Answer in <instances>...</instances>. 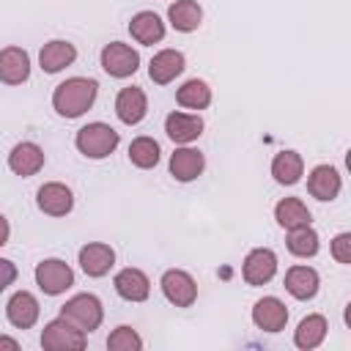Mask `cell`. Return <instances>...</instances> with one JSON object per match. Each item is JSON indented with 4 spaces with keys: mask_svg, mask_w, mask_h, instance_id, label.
I'll return each mask as SVG.
<instances>
[{
    "mask_svg": "<svg viewBox=\"0 0 351 351\" xmlns=\"http://www.w3.org/2000/svg\"><path fill=\"white\" fill-rule=\"evenodd\" d=\"M36 203H38V208H41L44 214H49V217H66V214L74 208V195H71V189H69L66 184L49 181V184H44V186L36 192Z\"/></svg>",
    "mask_w": 351,
    "mask_h": 351,
    "instance_id": "9",
    "label": "cell"
},
{
    "mask_svg": "<svg viewBox=\"0 0 351 351\" xmlns=\"http://www.w3.org/2000/svg\"><path fill=\"white\" fill-rule=\"evenodd\" d=\"M252 321L263 332H280L288 324V307L277 296H263L252 307Z\"/></svg>",
    "mask_w": 351,
    "mask_h": 351,
    "instance_id": "12",
    "label": "cell"
},
{
    "mask_svg": "<svg viewBox=\"0 0 351 351\" xmlns=\"http://www.w3.org/2000/svg\"><path fill=\"white\" fill-rule=\"evenodd\" d=\"M107 348L110 351H140L143 348V337L132 326H118L107 337Z\"/></svg>",
    "mask_w": 351,
    "mask_h": 351,
    "instance_id": "31",
    "label": "cell"
},
{
    "mask_svg": "<svg viewBox=\"0 0 351 351\" xmlns=\"http://www.w3.org/2000/svg\"><path fill=\"white\" fill-rule=\"evenodd\" d=\"M318 285H321V280L313 266H291L285 271V291L293 299H302V302L313 299L318 293Z\"/></svg>",
    "mask_w": 351,
    "mask_h": 351,
    "instance_id": "22",
    "label": "cell"
},
{
    "mask_svg": "<svg viewBox=\"0 0 351 351\" xmlns=\"http://www.w3.org/2000/svg\"><path fill=\"white\" fill-rule=\"evenodd\" d=\"M8 167L16 176H22V178L36 176L44 167V151L36 143H27V140L25 143H16L11 148V154H8Z\"/></svg>",
    "mask_w": 351,
    "mask_h": 351,
    "instance_id": "17",
    "label": "cell"
},
{
    "mask_svg": "<svg viewBox=\"0 0 351 351\" xmlns=\"http://www.w3.org/2000/svg\"><path fill=\"white\" fill-rule=\"evenodd\" d=\"M302 170H304V162L296 151H280L274 159H271V176L277 184L282 186H291L302 178Z\"/></svg>",
    "mask_w": 351,
    "mask_h": 351,
    "instance_id": "27",
    "label": "cell"
},
{
    "mask_svg": "<svg viewBox=\"0 0 351 351\" xmlns=\"http://www.w3.org/2000/svg\"><path fill=\"white\" fill-rule=\"evenodd\" d=\"M129 33H132V38L137 44L151 47V44H159L165 38V22L154 11H140L129 22Z\"/></svg>",
    "mask_w": 351,
    "mask_h": 351,
    "instance_id": "23",
    "label": "cell"
},
{
    "mask_svg": "<svg viewBox=\"0 0 351 351\" xmlns=\"http://www.w3.org/2000/svg\"><path fill=\"white\" fill-rule=\"evenodd\" d=\"M184 66H186V60H184V55H181L178 49H162V52H156V55L151 58V63H148V77H151L156 85H167V82H173V80L184 71Z\"/></svg>",
    "mask_w": 351,
    "mask_h": 351,
    "instance_id": "15",
    "label": "cell"
},
{
    "mask_svg": "<svg viewBox=\"0 0 351 351\" xmlns=\"http://www.w3.org/2000/svg\"><path fill=\"white\" fill-rule=\"evenodd\" d=\"M112 285H115L118 296L126 299V302H145L148 293H151V282H148L145 271L132 269V266H129V269H121V271L115 274Z\"/></svg>",
    "mask_w": 351,
    "mask_h": 351,
    "instance_id": "19",
    "label": "cell"
},
{
    "mask_svg": "<svg viewBox=\"0 0 351 351\" xmlns=\"http://www.w3.org/2000/svg\"><path fill=\"white\" fill-rule=\"evenodd\" d=\"M74 60H77V49H74L71 41H63V38H55V41L44 44L41 52H38V63L47 74H58L66 66H71Z\"/></svg>",
    "mask_w": 351,
    "mask_h": 351,
    "instance_id": "20",
    "label": "cell"
},
{
    "mask_svg": "<svg viewBox=\"0 0 351 351\" xmlns=\"http://www.w3.org/2000/svg\"><path fill=\"white\" fill-rule=\"evenodd\" d=\"M241 274H244L247 285H266L277 274V255L269 247H258V250L247 252Z\"/></svg>",
    "mask_w": 351,
    "mask_h": 351,
    "instance_id": "8",
    "label": "cell"
},
{
    "mask_svg": "<svg viewBox=\"0 0 351 351\" xmlns=\"http://www.w3.org/2000/svg\"><path fill=\"white\" fill-rule=\"evenodd\" d=\"M60 318L71 321L77 329H82L88 335V332L99 329V324L104 318V307H101L99 296H93V293H77V296H71L60 307Z\"/></svg>",
    "mask_w": 351,
    "mask_h": 351,
    "instance_id": "3",
    "label": "cell"
},
{
    "mask_svg": "<svg viewBox=\"0 0 351 351\" xmlns=\"http://www.w3.org/2000/svg\"><path fill=\"white\" fill-rule=\"evenodd\" d=\"M0 348H8V351H16V348H19V343H16L14 337H5V335H0Z\"/></svg>",
    "mask_w": 351,
    "mask_h": 351,
    "instance_id": "35",
    "label": "cell"
},
{
    "mask_svg": "<svg viewBox=\"0 0 351 351\" xmlns=\"http://www.w3.org/2000/svg\"><path fill=\"white\" fill-rule=\"evenodd\" d=\"M14 280H16V266H14L11 261L0 258V293H3Z\"/></svg>",
    "mask_w": 351,
    "mask_h": 351,
    "instance_id": "33",
    "label": "cell"
},
{
    "mask_svg": "<svg viewBox=\"0 0 351 351\" xmlns=\"http://www.w3.org/2000/svg\"><path fill=\"white\" fill-rule=\"evenodd\" d=\"M101 69L110 74V77H118V80H123V77H132L134 71H137V66H140V55H137V49H132L129 44H123V41H110L104 49H101Z\"/></svg>",
    "mask_w": 351,
    "mask_h": 351,
    "instance_id": "6",
    "label": "cell"
},
{
    "mask_svg": "<svg viewBox=\"0 0 351 351\" xmlns=\"http://www.w3.org/2000/svg\"><path fill=\"white\" fill-rule=\"evenodd\" d=\"M38 313H41L38 299H36L30 291H16V293L8 299V304H5V318H8V324L16 326V329H30V326L38 321Z\"/></svg>",
    "mask_w": 351,
    "mask_h": 351,
    "instance_id": "10",
    "label": "cell"
},
{
    "mask_svg": "<svg viewBox=\"0 0 351 351\" xmlns=\"http://www.w3.org/2000/svg\"><path fill=\"white\" fill-rule=\"evenodd\" d=\"M203 167H206V159H203V154L197 151V148H176L173 151V156H170V176L176 178V181H195L200 173H203Z\"/></svg>",
    "mask_w": 351,
    "mask_h": 351,
    "instance_id": "21",
    "label": "cell"
},
{
    "mask_svg": "<svg viewBox=\"0 0 351 351\" xmlns=\"http://www.w3.org/2000/svg\"><path fill=\"white\" fill-rule=\"evenodd\" d=\"M8 236H11V225H8V219L0 214V247L8 244Z\"/></svg>",
    "mask_w": 351,
    "mask_h": 351,
    "instance_id": "34",
    "label": "cell"
},
{
    "mask_svg": "<svg viewBox=\"0 0 351 351\" xmlns=\"http://www.w3.org/2000/svg\"><path fill=\"white\" fill-rule=\"evenodd\" d=\"M288 252L296 255V258H313L318 252V233L310 228V225H302V228H293L288 230Z\"/></svg>",
    "mask_w": 351,
    "mask_h": 351,
    "instance_id": "30",
    "label": "cell"
},
{
    "mask_svg": "<svg viewBox=\"0 0 351 351\" xmlns=\"http://www.w3.org/2000/svg\"><path fill=\"white\" fill-rule=\"evenodd\" d=\"M340 186H343L340 173L332 165H318L307 176V192L318 200H335L340 195Z\"/></svg>",
    "mask_w": 351,
    "mask_h": 351,
    "instance_id": "18",
    "label": "cell"
},
{
    "mask_svg": "<svg viewBox=\"0 0 351 351\" xmlns=\"http://www.w3.org/2000/svg\"><path fill=\"white\" fill-rule=\"evenodd\" d=\"M80 266L88 277H104L112 266H115V252L110 244L101 241H90L80 250Z\"/></svg>",
    "mask_w": 351,
    "mask_h": 351,
    "instance_id": "14",
    "label": "cell"
},
{
    "mask_svg": "<svg viewBox=\"0 0 351 351\" xmlns=\"http://www.w3.org/2000/svg\"><path fill=\"white\" fill-rule=\"evenodd\" d=\"M85 332L82 329H77L71 321H66V318H55V321H49L47 326H44V332H41V346L44 348H49V351H80V348H85Z\"/></svg>",
    "mask_w": 351,
    "mask_h": 351,
    "instance_id": "5",
    "label": "cell"
},
{
    "mask_svg": "<svg viewBox=\"0 0 351 351\" xmlns=\"http://www.w3.org/2000/svg\"><path fill=\"white\" fill-rule=\"evenodd\" d=\"M159 143L154 140V137H134L132 140V145H129V159H132V165L134 167H140V170H151V167H156V162H159Z\"/></svg>",
    "mask_w": 351,
    "mask_h": 351,
    "instance_id": "29",
    "label": "cell"
},
{
    "mask_svg": "<svg viewBox=\"0 0 351 351\" xmlns=\"http://www.w3.org/2000/svg\"><path fill=\"white\" fill-rule=\"evenodd\" d=\"M274 219L280 228L285 230H293V228H302V225H310V211L307 206L299 200V197H282L277 206H274Z\"/></svg>",
    "mask_w": 351,
    "mask_h": 351,
    "instance_id": "26",
    "label": "cell"
},
{
    "mask_svg": "<svg viewBox=\"0 0 351 351\" xmlns=\"http://www.w3.org/2000/svg\"><path fill=\"white\" fill-rule=\"evenodd\" d=\"M36 285L47 293V296H58L66 293L74 285V271L66 261L60 258H47L36 266Z\"/></svg>",
    "mask_w": 351,
    "mask_h": 351,
    "instance_id": "4",
    "label": "cell"
},
{
    "mask_svg": "<svg viewBox=\"0 0 351 351\" xmlns=\"http://www.w3.org/2000/svg\"><path fill=\"white\" fill-rule=\"evenodd\" d=\"M99 93V82L90 77H69L52 93V107L63 118H80L85 110L93 107Z\"/></svg>",
    "mask_w": 351,
    "mask_h": 351,
    "instance_id": "1",
    "label": "cell"
},
{
    "mask_svg": "<svg viewBox=\"0 0 351 351\" xmlns=\"http://www.w3.org/2000/svg\"><path fill=\"white\" fill-rule=\"evenodd\" d=\"M165 132L173 143L186 145L192 140H197L203 134V118L200 115H189V112H170L165 118Z\"/></svg>",
    "mask_w": 351,
    "mask_h": 351,
    "instance_id": "16",
    "label": "cell"
},
{
    "mask_svg": "<svg viewBox=\"0 0 351 351\" xmlns=\"http://www.w3.org/2000/svg\"><path fill=\"white\" fill-rule=\"evenodd\" d=\"M159 285H162L165 299L170 304H176V307H192L195 299H197V282L184 269H167L162 274V282Z\"/></svg>",
    "mask_w": 351,
    "mask_h": 351,
    "instance_id": "7",
    "label": "cell"
},
{
    "mask_svg": "<svg viewBox=\"0 0 351 351\" xmlns=\"http://www.w3.org/2000/svg\"><path fill=\"white\" fill-rule=\"evenodd\" d=\"M176 101L186 110H206L211 104V88L203 80H186L176 90Z\"/></svg>",
    "mask_w": 351,
    "mask_h": 351,
    "instance_id": "28",
    "label": "cell"
},
{
    "mask_svg": "<svg viewBox=\"0 0 351 351\" xmlns=\"http://www.w3.org/2000/svg\"><path fill=\"white\" fill-rule=\"evenodd\" d=\"M74 143H77V148H80L82 156H88V159H104V156H110L118 148L121 137H118V132L110 123L93 121V123H88V126H82L77 132Z\"/></svg>",
    "mask_w": 351,
    "mask_h": 351,
    "instance_id": "2",
    "label": "cell"
},
{
    "mask_svg": "<svg viewBox=\"0 0 351 351\" xmlns=\"http://www.w3.org/2000/svg\"><path fill=\"white\" fill-rule=\"evenodd\" d=\"M145 112H148V99H145L143 88H137V85L121 88V93L115 96V115L126 126H134L145 118Z\"/></svg>",
    "mask_w": 351,
    "mask_h": 351,
    "instance_id": "11",
    "label": "cell"
},
{
    "mask_svg": "<svg viewBox=\"0 0 351 351\" xmlns=\"http://www.w3.org/2000/svg\"><path fill=\"white\" fill-rule=\"evenodd\" d=\"M167 19L178 33H192L203 22V8L197 5V0H176L167 8Z\"/></svg>",
    "mask_w": 351,
    "mask_h": 351,
    "instance_id": "25",
    "label": "cell"
},
{
    "mask_svg": "<svg viewBox=\"0 0 351 351\" xmlns=\"http://www.w3.org/2000/svg\"><path fill=\"white\" fill-rule=\"evenodd\" d=\"M332 258L337 261V263H351V233H340V236H335V241H332Z\"/></svg>",
    "mask_w": 351,
    "mask_h": 351,
    "instance_id": "32",
    "label": "cell"
},
{
    "mask_svg": "<svg viewBox=\"0 0 351 351\" xmlns=\"http://www.w3.org/2000/svg\"><path fill=\"white\" fill-rule=\"evenodd\" d=\"M30 77V58L22 47H5L0 49V82L5 85H22Z\"/></svg>",
    "mask_w": 351,
    "mask_h": 351,
    "instance_id": "13",
    "label": "cell"
},
{
    "mask_svg": "<svg viewBox=\"0 0 351 351\" xmlns=\"http://www.w3.org/2000/svg\"><path fill=\"white\" fill-rule=\"evenodd\" d=\"M326 329H329V326H326V318H324L321 313H313V315L302 318L299 326H296V332H293L296 348H302V351L318 348V346L324 343V337H326Z\"/></svg>",
    "mask_w": 351,
    "mask_h": 351,
    "instance_id": "24",
    "label": "cell"
}]
</instances>
